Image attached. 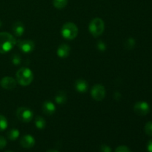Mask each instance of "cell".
Wrapping results in <instances>:
<instances>
[{"label": "cell", "mask_w": 152, "mask_h": 152, "mask_svg": "<svg viewBox=\"0 0 152 152\" xmlns=\"http://www.w3.org/2000/svg\"><path fill=\"white\" fill-rule=\"evenodd\" d=\"M19 131L18 129H12L10 131H8V132L7 133V137L10 140L14 141L17 139L19 137Z\"/></svg>", "instance_id": "17"}, {"label": "cell", "mask_w": 152, "mask_h": 152, "mask_svg": "<svg viewBox=\"0 0 152 152\" xmlns=\"http://www.w3.org/2000/svg\"><path fill=\"white\" fill-rule=\"evenodd\" d=\"M7 145V140L2 136H0V149H2Z\"/></svg>", "instance_id": "25"}, {"label": "cell", "mask_w": 152, "mask_h": 152, "mask_svg": "<svg viewBox=\"0 0 152 152\" xmlns=\"http://www.w3.org/2000/svg\"><path fill=\"white\" fill-rule=\"evenodd\" d=\"M105 30V23L100 18H95L89 24V31L94 37H98Z\"/></svg>", "instance_id": "4"}, {"label": "cell", "mask_w": 152, "mask_h": 152, "mask_svg": "<svg viewBox=\"0 0 152 152\" xmlns=\"http://www.w3.org/2000/svg\"><path fill=\"white\" fill-rule=\"evenodd\" d=\"M1 22H0V27H1Z\"/></svg>", "instance_id": "30"}, {"label": "cell", "mask_w": 152, "mask_h": 152, "mask_svg": "<svg viewBox=\"0 0 152 152\" xmlns=\"http://www.w3.org/2000/svg\"><path fill=\"white\" fill-rule=\"evenodd\" d=\"M78 28L73 22H67L64 24L61 30V34L62 37L67 40H73L77 37Z\"/></svg>", "instance_id": "3"}, {"label": "cell", "mask_w": 152, "mask_h": 152, "mask_svg": "<svg viewBox=\"0 0 152 152\" xmlns=\"http://www.w3.org/2000/svg\"><path fill=\"white\" fill-rule=\"evenodd\" d=\"M68 0H53V4L56 8L62 9L66 7Z\"/></svg>", "instance_id": "18"}, {"label": "cell", "mask_w": 152, "mask_h": 152, "mask_svg": "<svg viewBox=\"0 0 152 152\" xmlns=\"http://www.w3.org/2000/svg\"><path fill=\"white\" fill-rule=\"evenodd\" d=\"M70 51H71V48L68 44H62L58 47L56 53L59 58L65 59L69 56Z\"/></svg>", "instance_id": "11"}, {"label": "cell", "mask_w": 152, "mask_h": 152, "mask_svg": "<svg viewBox=\"0 0 152 152\" xmlns=\"http://www.w3.org/2000/svg\"><path fill=\"white\" fill-rule=\"evenodd\" d=\"M144 130H145V134H146L148 136L152 137V121L148 122V123L145 124Z\"/></svg>", "instance_id": "21"}, {"label": "cell", "mask_w": 152, "mask_h": 152, "mask_svg": "<svg viewBox=\"0 0 152 152\" xmlns=\"http://www.w3.org/2000/svg\"><path fill=\"white\" fill-rule=\"evenodd\" d=\"M115 152H132L130 148H128L126 145H120L116 148Z\"/></svg>", "instance_id": "24"}, {"label": "cell", "mask_w": 152, "mask_h": 152, "mask_svg": "<svg viewBox=\"0 0 152 152\" xmlns=\"http://www.w3.org/2000/svg\"><path fill=\"white\" fill-rule=\"evenodd\" d=\"M16 82L22 86H28L33 82L34 74L30 68H22L16 74Z\"/></svg>", "instance_id": "2"}, {"label": "cell", "mask_w": 152, "mask_h": 152, "mask_svg": "<svg viewBox=\"0 0 152 152\" xmlns=\"http://www.w3.org/2000/svg\"><path fill=\"white\" fill-rule=\"evenodd\" d=\"M12 31L15 36L21 37L25 32V26L22 22L17 21V22H15L12 25Z\"/></svg>", "instance_id": "14"}, {"label": "cell", "mask_w": 152, "mask_h": 152, "mask_svg": "<svg viewBox=\"0 0 152 152\" xmlns=\"http://www.w3.org/2000/svg\"><path fill=\"white\" fill-rule=\"evenodd\" d=\"M0 85L4 89L12 90V89H14L16 88V80H15L13 77H4V78L1 79Z\"/></svg>", "instance_id": "9"}, {"label": "cell", "mask_w": 152, "mask_h": 152, "mask_svg": "<svg viewBox=\"0 0 152 152\" xmlns=\"http://www.w3.org/2000/svg\"><path fill=\"white\" fill-rule=\"evenodd\" d=\"M96 46H97L98 50H100V51H102V52L105 51V50H106V45H105V42H102V41L98 42Z\"/></svg>", "instance_id": "23"}, {"label": "cell", "mask_w": 152, "mask_h": 152, "mask_svg": "<svg viewBox=\"0 0 152 152\" xmlns=\"http://www.w3.org/2000/svg\"><path fill=\"white\" fill-rule=\"evenodd\" d=\"M120 97H121V95H120V94L119 93V92L116 91L115 94H114V99H120Z\"/></svg>", "instance_id": "28"}, {"label": "cell", "mask_w": 152, "mask_h": 152, "mask_svg": "<svg viewBox=\"0 0 152 152\" xmlns=\"http://www.w3.org/2000/svg\"><path fill=\"white\" fill-rule=\"evenodd\" d=\"M105 88L102 85L96 84L91 88V95L92 98L96 101L103 100L105 96Z\"/></svg>", "instance_id": "6"}, {"label": "cell", "mask_w": 152, "mask_h": 152, "mask_svg": "<svg viewBox=\"0 0 152 152\" xmlns=\"http://www.w3.org/2000/svg\"><path fill=\"white\" fill-rule=\"evenodd\" d=\"M56 106L51 101H45L42 105V111L46 115L50 116L53 114L56 111Z\"/></svg>", "instance_id": "12"}, {"label": "cell", "mask_w": 152, "mask_h": 152, "mask_svg": "<svg viewBox=\"0 0 152 152\" xmlns=\"http://www.w3.org/2000/svg\"><path fill=\"white\" fill-rule=\"evenodd\" d=\"M67 101V94L63 91L57 92L55 96V102L59 105H63Z\"/></svg>", "instance_id": "15"}, {"label": "cell", "mask_w": 152, "mask_h": 152, "mask_svg": "<svg viewBox=\"0 0 152 152\" xmlns=\"http://www.w3.org/2000/svg\"><path fill=\"white\" fill-rule=\"evenodd\" d=\"M35 126L39 130H42L46 126V121L43 117L37 116L35 118Z\"/></svg>", "instance_id": "16"}, {"label": "cell", "mask_w": 152, "mask_h": 152, "mask_svg": "<svg viewBox=\"0 0 152 152\" xmlns=\"http://www.w3.org/2000/svg\"><path fill=\"white\" fill-rule=\"evenodd\" d=\"M17 45L20 50L25 53H30L35 49V43L31 39H22L17 42Z\"/></svg>", "instance_id": "7"}, {"label": "cell", "mask_w": 152, "mask_h": 152, "mask_svg": "<svg viewBox=\"0 0 152 152\" xmlns=\"http://www.w3.org/2000/svg\"><path fill=\"white\" fill-rule=\"evenodd\" d=\"M46 152H59L57 150H55V149H50L48 151H47Z\"/></svg>", "instance_id": "29"}, {"label": "cell", "mask_w": 152, "mask_h": 152, "mask_svg": "<svg viewBox=\"0 0 152 152\" xmlns=\"http://www.w3.org/2000/svg\"><path fill=\"white\" fill-rule=\"evenodd\" d=\"M11 61H12V63H13L14 65H19V64L21 63L22 59H21V57L19 55L14 54L13 56H12Z\"/></svg>", "instance_id": "22"}, {"label": "cell", "mask_w": 152, "mask_h": 152, "mask_svg": "<svg viewBox=\"0 0 152 152\" xmlns=\"http://www.w3.org/2000/svg\"><path fill=\"white\" fill-rule=\"evenodd\" d=\"M16 44V40L12 34L7 32L0 33V53L11 50Z\"/></svg>", "instance_id": "1"}, {"label": "cell", "mask_w": 152, "mask_h": 152, "mask_svg": "<svg viewBox=\"0 0 152 152\" xmlns=\"http://www.w3.org/2000/svg\"><path fill=\"white\" fill-rule=\"evenodd\" d=\"M7 120L4 116L0 114V132H3L7 128Z\"/></svg>", "instance_id": "19"}, {"label": "cell", "mask_w": 152, "mask_h": 152, "mask_svg": "<svg viewBox=\"0 0 152 152\" xmlns=\"http://www.w3.org/2000/svg\"><path fill=\"white\" fill-rule=\"evenodd\" d=\"M16 117L22 123H29L34 119V112L26 107H20L16 111Z\"/></svg>", "instance_id": "5"}, {"label": "cell", "mask_w": 152, "mask_h": 152, "mask_svg": "<svg viewBox=\"0 0 152 152\" xmlns=\"http://www.w3.org/2000/svg\"><path fill=\"white\" fill-rule=\"evenodd\" d=\"M74 87L75 89L79 92V93H86L88 91V84L87 82L84 80H77L75 82V84H74Z\"/></svg>", "instance_id": "13"}, {"label": "cell", "mask_w": 152, "mask_h": 152, "mask_svg": "<svg viewBox=\"0 0 152 152\" xmlns=\"http://www.w3.org/2000/svg\"><path fill=\"white\" fill-rule=\"evenodd\" d=\"M20 145L24 148H31L35 145V139L30 134H25L21 138Z\"/></svg>", "instance_id": "10"}, {"label": "cell", "mask_w": 152, "mask_h": 152, "mask_svg": "<svg viewBox=\"0 0 152 152\" xmlns=\"http://www.w3.org/2000/svg\"><path fill=\"white\" fill-rule=\"evenodd\" d=\"M5 152H13V151H5Z\"/></svg>", "instance_id": "31"}, {"label": "cell", "mask_w": 152, "mask_h": 152, "mask_svg": "<svg viewBox=\"0 0 152 152\" xmlns=\"http://www.w3.org/2000/svg\"><path fill=\"white\" fill-rule=\"evenodd\" d=\"M135 44H136V42H135L134 39L129 38L125 42V47L129 50H131V49H133L134 48Z\"/></svg>", "instance_id": "20"}, {"label": "cell", "mask_w": 152, "mask_h": 152, "mask_svg": "<svg viewBox=\"0 0 152 152\" xmlns=\"http://www.w3.org/2000/svg\"><path fill=\"white\" fill-rule=\"evenodd\" d=\"M147 149L148 152H152V139L150 140L147 144Z\"/></svg>", "instance_id": "27"}, {"label": "cell", "mask_w": 152, "mask_h": 152, "mask_svg": "<svg viewBox=\"0 0 152 152\" xmlns=\"http://www.w3.org/2000/svg\"><path fill=\"white\" fill-rule=\"evenodd\" d=\"M100 151L101 152H111V148H110L108 145L103 144V145H101Z\"/></svg>", "instance_id": "26"}, {"label": "cell", "mask_w": 152, "mask_h": 152, "mask_svg": "<svg viewBox=\"0 0 152 152\" xmlns=\"http://www.w3.org/2000/svg\"><path fill=\"white\" fill-rule=\"evenodd\" d=\"M134 111L139 116H145L149 113L150 106L148 102L140 101L134 105Z\"/></svg>", "instance_id": "8"}]
</instances>
